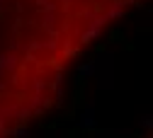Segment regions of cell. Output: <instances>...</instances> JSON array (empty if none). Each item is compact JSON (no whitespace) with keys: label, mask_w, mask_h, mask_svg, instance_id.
Masks as SVG:
<instances>
[{"label":"cell","mask_w":153,"mask_h":138,"mask_svg":"<svg viewBox=\"0 0 153 138\" xmlns=\"http://www.w3.org/2000/svg\"><path fill=\"white\" fill-rule=\"evenodd\" d=\"M141 0H0V80L46 77Z\"/></svg>","instance_id":"1"}]
</instances>
